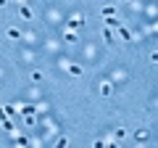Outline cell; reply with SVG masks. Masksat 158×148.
<instances>
[{
    "mask_svg": "<svg viewBox=\"0 0 158 148\" xmlns=\"http://www.w3.org/2000/svg\"><path fill=\"white\" fill-rule=\"evenodd\" d=\"M116 32H118V37H121V40H132V32H129L127 27H121V24L116 27Z\"/></svg>",
    "mask_w": 158,
    "mask_h": 148,
    "instance_id": "1",
    "label": "cell"
},
{
    "mask_svg": "<svg viewBox=\"0 0 158 148\" xmlns=\"http://www.w3.org/2000/svg\"><path fill=\"white\" fill-rule=\"evenodd\" d=\"M19 13H21V19H27V21H32V19H34L32 8H27V6H21V8H19Z\"/></svg>",
    "mask_w": 158,
    "mask_h": 148,
    "instance_id": "2",
    "label": "cell"
},
{
    "mask_svg": "<svg viewBox=\"0 0 158 148\" xmlns=\"http://www.w3.org/2000/svg\"><path fill=\"white\" fill-rule=\"evenodd\" d=\"M82 24H85V19H82V16H74L71 21H69V29H77V27H82Z\"/></svg>",
    "mask_w": 158,
    "mask_h": 148,
    "instance_id": "3",
    "label": "cell"
},
{
    "mask_svg": "<svg viewBox=\"0 0 158 148\" xmlns=\"http://www.w3.org/2000/svg\"><path fill=\"white\" fill-rule=\"evenodd\" d=\"M69 74H71V77H79V74H82V66H77V63H69Z\"/></svg>",
    "mask_w": 158,
    "mask_h": 148,
    "instance_id": "4",
    "label": "cell"
},
{
    "mask_svg": "<svg viewBox=\"0 0 158 148\" xmlns=\"http://www.w3.org/2000/svg\"><path fill=\"white\" fill-rule=\"evenodd\" d=\"M111 93H113V87H111V82H103V85H100V95H111Z\"/></svg>",
    "mask_w": 158,
    "mask_h": 148,
    "instance_id": "5",
    "label": "cell"
},
{
    "mask_svg": "<svg viewBox=\"0 0 158 148\" xmlns=\"http://www.w3.org/2000/svg\"><path fill=\"white\" fill-rule=\"evenodd\" d=\"M113 137H116V140H124V137H127V130H124V127H118V130L113 132Z\"/></svg>",
    "mask_w": 158,
    "mask_h": 148,
    "instance_id": "6",
    "label": "cell"
},
{
    "mask_svg": "<svg viewBox=\"0 0 158 148\" xmlns=\"http://www.w3.org/2000/svg\"><path fill=\"white\" fill-rule=\"evenodd\" d=\"M8 37H11V40H19V37H21V32H19L16 27H11V29H8Z\"/></svg>",
    "mask_w": 158,
    "mask_h": 148,
    "instance_id": "7",
    "label": "cell"
},
{
    "mask_svg": "<svg viewBox=\"0 0 158 148\" xmlns=\"http://www.w3.org/2000/svg\"><path fill=\"white\" fill-rule=\"evenodd\" d=\"M100 13H103V16H116V8H113V6H106Z\"/></svg>",
    "mask_w": 158,
    "mask_h": 148,
    "instance_id": "8",
    "label": "cell"
},
{
    "mask_svg": "<svg viewBox=\"0 0 158 148\" xmlns=\"http://www.w3.org/2000/svg\"><path fill=\"white\" fill-rule=\"evenodd\" d=\"M103 40H106V42H113V32H111V29H103Z\"/></svg>",
    "mask_w": 158,
    "mask_h": 148,
    "instance_id": "9",
    "label": "cell"
},
{
    "mask_svg": "<svg viewBox=\"0 0 158 148\" xmlns=\"http://www.w3.org/2000/svg\"><path fill=\"white\" fill-rule=\"evenodd\" d=\"M66 42H77V32H74V29L66 34Z\"/></svg>",
    "mask_w": 158,
    "mask_h": 148,
    "instance_id": "10",
    "label": "cell"
},
{
    "mask_svg": "<svg viewBox=\"0 0 158 148\" xmlns=\"http://www.w3.org/2000/svg\"><path fill=\"white\" fill-rule=\"evenodd\" d=\"M145 137H148V132H145V130H140V132H137V135H135V140H140V143H142V140H145Z\"/></svg>",
    "mask_w": 158,
    "mask_h": 148,
    "instance_id": "11",
    "label": "cell"
},
{
    "mask_svg": "<svg viewBox=\"0 0 158 148\" xmlns=\"http://www.w3.org/2000/svg\"><path fill=\"white\" fill-rule=\"evenodd\" d=\"M21 111H24V116H32V114H34V108H32V106H24Z\"/></svg>",
    "mask_w": 158,
    "mask_h": 148,
    "instance_id": "12",
    "label": "cell"
},
{
    "mask_svg": "<svg viewBox=\"0 0 158 148\" xmlns=\"http://www.w3.org/2000/svg\"><path fill=\"white\" fill-rule=\"evenodd\" d=\"M0 6H6V0H0Z\"/></svg>",
    "mask_w": 158,
    "mask_h": 148,
    "instance_id": "13",
    "label": "cell"
}]
</instances>
